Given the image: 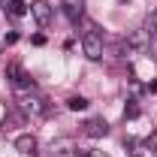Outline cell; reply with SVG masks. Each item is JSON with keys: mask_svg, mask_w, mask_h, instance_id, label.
Returning <instances> with one entry per match:
<instances>
[{"mask_svg": "<svg viewBox=\"0 0 157 157\" xmlns=\"http://www.w3.org/2000/svg\"><path fill=\"white\" fill-rule=\"evenodd\" d=\"M82 52H85L91 60L103 58V36H100V30L94 27V24H88V30L82 33Z\"/></svg>", "mask_w": 157, "mask_h": 157, "instance_id": "2", "label": "cell"}, {"mask_svg": "<svg viewBox=\"0 0 157 157\" xmlns=\"http://www.w3.org/2000/svg\"><path fill=\"white\" fill-rule=\"evenodd\" d=\"M6 12H9V15H15V18H21V15H27L30 9H27V3H24V0H9V3H6Z\"/></svg>", "mask_w": 157, "mask_h": 157, "instance_id": "9", "label": "cell"}, {"mask_svg": "<svg viewBox=\"0 0 157 157\" xmlns=\"http://www.w3.org/2000/svg\"><path fill=\"white\" fill-rule=\"evenodd\" d=\"M82 133H85V136H91V139H100V136H106V133H109V127H106V121H103V118H91V121H85V124H82Z\"/></svg>", "mask_w": 157, "mask_h": 157, "instance_id": "5", "label": "cell"}, {"mask_svg": "<svg viewBox=\"0 0 157 157\" xmlns=\"http://www.w3.org/2000/svg\"><path fill=\"white\" fill-rule=\"evenodd\" d=\"M12 42H18V33L12 30V33H6V45H12Z\"/></svg>", "mask_w": 157, "mask_h": 157, "instance_id": "14", "label": "cell"}, {"mask_svg": "<svg viewBox=\"0 0 157 157\" xmlns=\"http://www.w3.org/2000/svg\"><path fill=\"white\" fill-rule=\"evenodd\" d=\"M6 76L12 78V85L18 88V91H33L36 85H33V78L24 73V67L21 63H6Z\"/></svg>", "mask_w": 157, "mask_h": 157, "instance_id": "3", "label": "cell"}, {"mask_svg": "<svg viewBox=\"0 0 157 157\" xmlns=\"http://www.w3.org/2000/svg\"><path fill=\"white\" fill-rule=\"evenodd\" d=\"M148 45V30H133L130 36L124 39V48L127 52H136V48H145Z\"/></svg>", "mask_w": 157, "mask_h": 157, "instance_id": "6", "label": "cell"}, {"mask_svg": "<svg viewBox=\"0 0 157 157\" xmlns=\"http://www.w3.org/2000/svg\"><path fill=\"white\" fill-rule=\"evenodd\" d=\"M30 15L36 18L39 27H48V24H52V6H48L45 0H36V3H30Z\"/></svg>", "mask_w": 157, "mask_h": 157, "instance_id": "4", "label": "cell"}, {"mask_svg": "<svg viewBox=\"0 0 157 157\" xmlns=\"http://www.w3.org/2000/svg\"><path fill=\"white\" fill-rule=\"evenodd\" d=\"M18 109L24 112V115H30V118H42L45 112H48V100L33 94V91H21L18 94Z\"/></svg>", "mask_w": 157, "mask_h": 157, "instance_id": "1", "label": "cell"}, {"mask_svg": "<svg viewBox=\"0 0 157 157\" xmlns=\"http://www.w3.org/2000/svg\"><path fill=\"white\" fill-rule=\"evenodd\" d=\"M148 142H151V148L157 151V133H151V139H148Z\"/></svg>", "mask_w": 157, "mask_h": 157, "instance_id": "15", "label": "cell"}, {"mask_svg": "<svg viewBox=\"0 0 157 157\" xmlns=\"http://www.w3.org/2000/svg\"><path fill=\"white\" fill-rule=\"evenodd\" d=\"M124 115H127V118H136V115H139V106H136V103H130V106H127V112H124Z\"/></svg>", "mask_w": 157, "mask_h": 157, "instance_id": "13", "label": "cell"}, {"mask_svg": "<svg viewBox=\"0 0 157 157\" xmlns=\"http://www.w3.org/2000/svg\"><path fill=\"white\" fill-rule=\"evenodd\" d=\"M15 148H18L21 154H33V151H36V139L24 133V136H18V139H15Z\"/></svg>", "mask_w": 157, "mask_h": 157, "instance_id": "8", "label": "cell"}, {"mask_svg": "<svg viewBox=\"0 0 157 157\" xmlns=\"http://www.w3.org/2000/svg\"><path fill=\"white\" fill-rule=\"evenodd\" d=\"M67 106H70L73 112H85V109H88V100H85V97H70Z\"/></svg>", "mask_w": 157, "mask_h": 157, "instance_id": "10", "label": "cell"}, {"mask_svg": "<svg viewBox=\"0 0 157 157\" xmlns=\"http://www.w3.org/2000/svg\"><path fill=\"white\" fill-rule=\"evenodd\" d=\"M76 157H103V154H100V151H94V148H78Z\"/></svg>", "mask_w": 157, "mask_h": 157, "instance_id": "11", "label": "cell"}, {"mask_svg": "<svg viewBox=\"0 0 157 157\" xmlns=\"http://www.w3.org/2000/svg\"><path fill=\"white\" fill-rule=\"evenodd\" d=\"M63 12L70 21H78L82 12H85V0H63Z\"/></svg>", "mask_w": 157, "mask_h": 157, "instance_id": "7", "label": "cell"}, {"mask_svg": "<svg viewBox=\"0 0 157 157\" xmlns=\"http://www.w3.org/2000/svg\"><path fill=\"white\" fill-rule=\"evenodd\" d=\"M157 30V9L151 12V18H148V33H154Z\"/></svg>", "mask_w": 157, "mask_h": 157, "instance_id": "12", "label": "cell"}]
</instances>
